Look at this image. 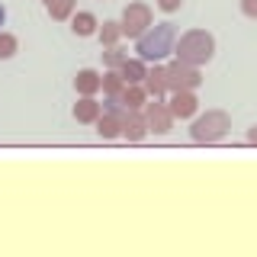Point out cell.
Returning a JSON list of instances; mask_svg holds the SVG:
<instances>
[{"instance_id":"cell-20","label":"cell","mask_w":257,"mask_h":257,"mask_svg":"<svg viewBox=\"0 0 257 257\" xmlns=\"http://www.w3.org/2000/svg\"><path fill=\"white\" fill-rule=\"evenodd\" d=\"M128 58V52H122L119 45H109V48H103V64H106V71H116L119 64H122Z\"/></svg>"},{"instance_id":"cell-23","label":"cell","mask_w":257,"mask_h":257,"mask_svg":"<svg viewBox=\"0 0 257 257\" xmlns=\"http://www.w3.org/2000/svg\"><path fill=\"white\" fill-rule=\"evenodd\" d=\"M247 142H251V145H257V125H251V128H247Z\"/></svg>"},{"instance_id":"cell-6","label":"cell","mask_w":257,"mask_h":257,"mask_svg":"<svg viewBox=\"0 0 257 257\" xmlns=\"http://www.w3.org/2000/svg\"><path fill=\"white\" fill-rule=\"evenodd\" d=\"M155 23V13H151L148 4H128L122 10V20H119V26H122V36L128 39H139L145 29Z\"/></svg>"},{"instance_id":"cell-3","label":"cell","mask_w":257,"mask_h":257,"mask_svg":"<svg viewBox=\"0 0 257 257\" xmlns=\"http://www.w3.org/2000/svg\"><path fill=\"white\" fill-rule=\"evenodd\" d=\"M228 132H231V116L225 109H206L203 116H196L193 125H190V139L196 145H215Z\"/></svg>"},{"instance_id":"cell-18","label":"cell","mask_w":257,"mask_h":257,"mask_svg":"<svg viewBox=\"0 0 257 257\" xmlns=\"http://www.w3.org/2000/svg\"><path fill=\"white\" fill-rule=\"evenodd\" d=\"M122 87H125V80H122L119 71H106V74H103V84H100L103 96H119V93H122Z\"/></svg>"},{"instance_id":"cell-22","label":"cell","mask_w":257,"mask_h":257,"mask_svg":"<svg viewBox=\"0 0 257 257\" xmlns=\"http://www.w3.org/2000/svg\"><path fill=\"white\" fill-rule=\"evenodd\" d=\"M241 13L251 16V20H257V0H241Z\"/></svg>"},{"instance_id":"cell-11","label":"cell","mask_w":257,"mask_h":257,"mask_svg":"<svg viewBox=\"0 0 257 257\" xmlns=\"http://www.w3.org/2000/svg\"><path fill=\"white\" fill-rule=\"evenodd\" d=\"M96 29H100V20H96L90 10H77V13H71V32H74L77 39L96 36Z\"/></svg>"},{"instance_id":"cell-5","label":"cell","mask_w":257,"mask_h":257,"mask_svg":"<svg viewBox=\"0 0 257 257\" xmlns=\"http://www.w3.org/2000/svg\"><path fill=\"white\" fill-rule=\"evenodd\" d=\"M142 112H145V122H148V132L167 135L174 128V112L164 103V96H148V103H145Z\"/></svg>"},{"instance_id":"cell-19","label":"cell","mask_w":257,"mask_h":257,"mask_svg":"<svg viewBox=\"0 0 257 257\" xmlns=\"http://www.w3.org/2000/svg\"><path fill=\"white\" fill-rule=\"evenodd\" d=\"M16 52H20V39H16L13 32H4V29H0V61L13 58Z\"/></svg>"},{"instance_id":"cell-8","label":"cell","mask_w":257,"mask_h":257,"mask_svg":"<svg viewBox=\"0 0 257 257\" xmlns=\"http://www.w3.org/2000/svg\"><path fill=\"white\" fill-rule=\"evenodd\" d=\"M148 122H145V112L142 109H128L125 116H122V135L119 139H125V142H145L148 139Z\"/></svg>"},{"instance_id":"cell-13","label":"cell","mask_w":257,"mask_h":257,"mask_svg":"<svg viewBox=\"0 0 257 257\" xmlns=\"http://www.w3.org/2000/svg\"><path fill=\"white\" fill-rule=\"evenodd\" d=\"M96 135H100L103 142H112L122 135V116H112V112H100V119H96Z\"/></svg>"},{"instance_id":"cell-1","label":"cell","mask_w":257,"mask_h":257,"mask_svg":"<svg viewBox=\"0 0 257 257\" xmlns=\"http://www.w3.org/2000/svg\"><path fill=\"white\" fill-rule=\"evenodd\" d=\"M174 42H177V36H174V26H171V23H151V26L145 29L139 39H135V52H139L142 61L161 64L167 55L174 52Z\"/></svg>"},{"instance_id":"cell-14","label":"cell","mask_w":257,"mask_h":257,"mask_svg":"<svg viewBox=\"0 0 257 257\" xmlns=\"http://www.w3.org/2000/svg\"><path fill=\"white\" fill-rule=\"evenodd\" d=\"M119 103H122L125 109H145V103H148V93H145L142 84H125L122 93H119Z\"/></svg>"},{"instance_id":"cell-4","label":"cell","mask_w":257,"mask_h":257,"mask_svg":"<svg viewBox=\"0 0 257 257\" xmlns=\"http://www.w3.org/2000/svg\"><path fill=\"white\" fill-rule=\"evenodd\" d=\"M164 74H167V93H174V90H196V87L203 84V71H199L196 64L180 61V58L164 64Z\"/></svg>"},{"instance_id":"cell-12","label":"cell","mask_w":257,"mask_h":257,"mask_svg":"<svg viewBox=\"0 0 257 257\" xmlns=\"http://www.w3.org/2000/svg\"><path fill=\"white\" fill-rule=\"evenodd\" d=\"M142 87H145V93H148V96H164V93H167V74H164V64H155V68L145 71Z\"/></svg>"},{"instance_id":"cell-21","label":"cell","mask_w":257,"mask_h":257,"mask_svg":"<svg viewBox=\"0 0 257 257\" xmlns=\"http://www.w3.org/2000/svg\"><path fill=\"white\" fill-rule=\"evenodd\" d=\"M158 7H161L164 13H177V10L183 7V0H158Z\"/></svg>"},{"instance_id":"cell-2","label":"cell","mask_w":257,"mask_h":257,"mask_svg":"<svg viewBox=\"0 0 257 257\" xmlns=\"http://www.w3.org/2000/svg\"><path fill=\"white\" fill-rule=\"evenodd\" d=\"M174 55L180 61H187V64H196V68L209 64V61L215 58V39H212V32H206V29H187L174 42Z\"/></svg>"},{"instance_id":"cell-24","label":"cell","mask_w":257,"mask_h":257,"mask_svg":"<svg viewBox=\"0 0 257 257\" xmlns=\"http://www.w3.org/2000/svg\"><path fill=\"white\" fill-rule=\"evenodd\" d=\"M7 23V10H4V4H0V26Z\"/></svg>"},{"instance_id":"cell-7","label":"cell","mask_w":257,"mask_h":257,"mask_svg":"<svg viewBox=\"0 0 257 257\" xmlns=\"http://www.w3.org/2000/svg\"><path fill=\"white\" fill-rule=\"evenodd\" d=\"M167 106H171L174 119H193L199 112V100H196V90H174L171 100H167Z\"/></svg>"},{"instance_id":"cell-9","label":"cell","mask_w":257,"mask_h":257,"mask_svg":"<svg viewBox=\"0 0 257 257\" xmlns=\"http://www.w3.org/2000/svg\"><path fill=\"white\" fill-rule=\"evenodd\" d=\"M100 84H103V74L93 71V68H80L74 74V90L80 96H96L100 93Z\"/></svg>"},{"instance_id":"cell-15","label":"cell","mask_w":257,"mask_h":257,"mask_svg":"<svg viewBox=\"0 0 257 257\" xmlns=\"http://www.w3.org/2000/svg\"><path fill=\"white\" fill-rule=\"evenodd\" d=\"M116 71L122 74L125 84H142V80H145V71H148V61H142V58H125Z\"/></svg>"},{"instance_id":"cell-10","label":"cell","mask_w":257,"mask_h":257,"mask_svg":"<svg viewBox=\"0 0 257 257\" xmlns=\"http://www.w3.org/2000/svg\"><path fill=\"white\" fill-rule=\"evenodd\" d=\"M74 119L77 122H84V125H93L96 119H100V112H103V103L96 100V96H80V100L74 103Z\"/></svg>"},{"instance_id":"cell-16","label":"cell","mask_w":257,"mask_h":257,"mask_svg":"<svg viewBox=\"0 0 257 257\" xmlns=\"http://www.w3.org/2000/svg\"><path fill=\"white\" fill-rule=\"evenodd\" d=\"M42 7H45V13L58 23L71 20V13H74V0H42Z\"/></svg>"},{"instance_id":"cell-17","label":"cell","mask_w":257,"mask_h":257,"mask_svg":"<svg viewBox=\"0 0 257 257\" xmlns=\"http://www.w3.org/2000/svg\"><path fill=\"white\" fill-rule=\"evenodd\" d=\"M96 39H100V45H103V48L119 45V39H122V26H119L116 20H106L100 29H96Z\"/></svg>"}]
</instances>
